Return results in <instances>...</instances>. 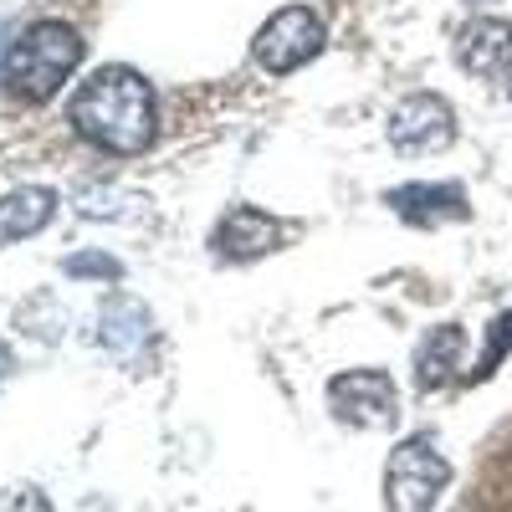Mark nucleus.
Instances as JSON below:
<instances>
[{"label":"nucleus","mask_w":512,"mask_h":512,"mask_svg":"<svg viewBox=\"0 0 512 512\" xmlns=\"http://www.w3.org/2000/svg\"><path fill=\"white\" fill-rule=\"evenodd\" d=\"M72 128L108 154H144L154 139V93L134 67H98L67 103Z\"/></svg>","instance_id":"obj_1"},{"label":"nucleus","mask_w":512,"mask_h":512,"mask_svg":"<svg viewBox=\"0 0 512 512\" xmlns=\"http://www.w3.org/2000/svg\"><path fill=\"white\" fill-rule=\"evenodd\" d=\"M77 62H82L77 31L62 26V21H36V26H26L11 41V52H6V82H11L16 98L47 103L62 82L77 72Z\"/></svg>","instance_id":"obj_2"},{"label":"nucleus","mask_w":512,"mask_h":512,"mask_svg":"<svg viewBox=\"0 0 512 512\" xmlns=\"http://www.w3.org/2000/svg\"><path fill=\"white\" fill-rule=\"evenodd\" d=\"M451 482V461L431 446V436H410L390 451L384 466V507L390 512H431Z\"/></svg>","instance_id":"obj_3"},{"label":"nucleus","mask_w":512,"mask_h":512,"mask_svg":"<svg viewBox=\"0 0 512 512\" xmlns=\"http://www.w3.org/2000/svg\"><path fill=\"white\" fill-rule=\"evenodd\" d=\"M333 415L354 431H395L400 425V390L384 369H349L328 384Z\"/></svg>","instance_id":"obj_4"},{"label":"nucleus","mask_w":512,"mask_h":512,"mask_svg":"<svg viewBox=\"0 0 512 512\" xmlns=\"http://www.w3.org/2000/svg\"><path fill=\"white\" fill-rule=\"evenodd\" d=\"M323 52V21L308 11V6H287L277 11L262 31H256L251 41V57L256 67H267V72H297L303 62H313Z\"/></svg>","instance_id":"obj_5"},{"label":"nucleus","mask_w":512,"mask_h":512,"mask_svg":"<svg viewBox=\"0 0 512 512\" xmlns=\"http://www.w3.org/2000/svg\"><path fill=\"white\" fill-rule=\"evenodd\" d=\"M456 139V113L436 93H410L390 113V144L400 154H436Z\"/></svg>","instance_id":"obj_6"},{"label":"nucleus","mask_w":512,"mask_h":512,"mask_svg":"<svg viewBox=\"0 0 512 512\" xmlns=\"http://www.w3.org/2000/svg\"><path fill=\"white\" fill-rule=\"evenodd\" d=\"M456 62L472 77H512V26L497 16H477L456 31Z\"/></svg>","instance_id":"obj_7"},{"label":"nucleus","mask_w":512,"mask_h":512,"mask_svg":"<svg viewBox=\"0 0 512 512\" xmlns=\"http://www.w3.org/2000/svg\"><path fill=\"white\" fill-rule=\"evenodd\" d=\"M277 246V221L262 216L256 205H236L231 216L216 226V251L231 256V262H251V256H262Z\"/></svg>","instance_id":"obj_8"},{"label":"nucleus","mask_w":512,"mask_h":512,"mask_svg":"<svg viewBox=\"0 0 512 512\" xmlns=\"http://www.w3.org/2000/svg\"><path fill=\"white\" fill-rule=\"evenodd\" d=\"M52 210H57V195H52L47 185H21V190H11L6 200H0V246L36 236L41 226L52 221Z\"/></svg>","instance_id":"obj_9"},{"label":"nucleus","mask_w":512,"mask_h":512,"mask_svg":"<svg viewBox=\"0 0 512 512\" xmlns=\"http://www.w3.org/2000/svg\"><path fill=\"white\" fill-rule=\"evenodd\" d=\"M390 205L415 226H441V221H466V195L456 185H405L390 195Z\"/></svg>","instance_id":"obj_10"},{"label":"nucleus","mask_w":512,"mask_h":512,"mask_svg":"<svg viewBox=\"0 0 512 512\" xmlns=\"http://www.w3.org/2000/svg\"><path fill=\"white\" fill-rule=\"evenodd\" d=\"M98 338L113 354H134L149 338V308L139 297H108L103 313H98Z\"/></svg>","instance_id":"obj_11"},{"label":"nucleus","mask_w":512,"mask_h":512,"mask_svg":"<svg viewBox=\"0 0 512 512\" xmlns=\"http://www.w3.org/2000/svg\"><path fill=\"white\" fill-rule=\"evenodd\" d=\"M461 349H466V333H461L456 323L431 328V338H425L420 354H415V379H420V390H436V384H446V379L461 369Z\"/></svg>","instance_id":"obj_12"},{"label":"nucleus","mask_w":512,"mask_h":512,"mask_svg":"<svg viewBox=\"0 0 512 512\" xmlns=\"http://www.w3.org/2000/svg\"><path fill=\"white\" fill-rule=\"evenodd\" d=\"M507 344H512V313H502V318L492 323V338H487V354L477 359V369H466V379H487V374H492V369L502 364Z\"/></svg>","instance_id":"obj_13"},{"label":"nucleus","mask_w":512,"mask_h":512,"mask_svg":"<svg viewBox=\"0 0 512 512\" xmlns=\"http://www.w3.org/2000/svg\"><path fill=\"white\" fill-rule=\"evenodd\" d=\"M0 512H52V502L36 487H11L6 497H0Z\"/></svg>","instance_id":"obj_14"},{"label":"nucleus","mask_w":512,"mask_h":512,"mask_svg":"<svg viewBox=\"0 0 512 512\" xmlns=\"http://www.w3.org/2000/svg\"><path fill=\"white\" fill-rule=\"evenodd\" d=\"M67 277H118V262H108V256H72Z\"/></svg>","instance_id":"obj_15"},{"label":"nucleus","mask_w":512,"mask_h":512,"mask_svg":"<svg viewBox=\"0 0 512 512\" xmlns=\"http://www.w3.org/2000/svg\"><path fill=\"white\" fill-rule=\"evenodd\" d=\"M6 374H11V349L0 344V379H6Z\"/></svg>","instance_id":"obj_16"}]
</instances>
